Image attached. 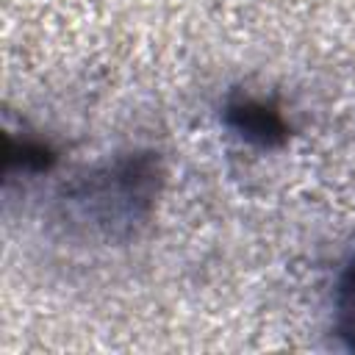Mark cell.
Segmentation results:
<instances>
[{
    "label": "cell",
    "mask_w": 355,
    "mask_h": 355,
    "mask_svg": "<svg viewBox=\"0 0 355 355\" xmlns=\"http://www.w3.org/2000/svg\"><path fill=\"white\" fill-rule=\"evenodd\" d=\"M225 119L233 133H239L241 139H247L250 144H258V147H272L286 139L283 116L272 105H266L263 100H255V97H239V100L227 103Z\"/></svg>",
    "instance_id": "7a4b0ae2"
},
{
    "label": "cell",
    "mask_w": 355,
    "mask_h": 355,
    "mask_svg": "<svg viewBox=\"0 0 355 355\" xmlns=\"http://www.w3.org/2000/svg\"><path fill=\"white\" fill-rule=\"evenodd\" d=\"M158 169L150 155H128L89 172L69 191V208L78 222L97 230H130L153 208Z\"/></svg>",
    "instance_id": "6da1fadb"
},
{
    "label": "cell",
    "mask_w": 355,
    "mask_h": 355,
    "mask_svg": "<svg viewBox=\"0 0 355 355\" xmlns=\"http://www.w3.org/2000/svg\"><path fill=\"white\" fill-rule=\"evenodd\" d=\"M333 327L338 338L355 349V261L344 269L333 297Z\"/></svg>",
    "instance_id": "3957f363"
}]
</instances>
